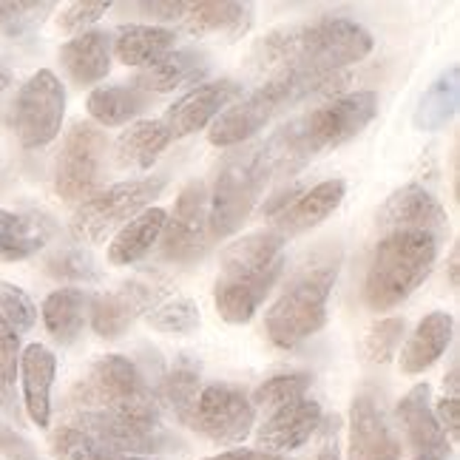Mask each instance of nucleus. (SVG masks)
<instances>
[{
	"label": "nucleus",
	"mask_w": 460,
	"mask_h": 460,
	"mask_svg": "<svg viewBox=\"0 0 460 460\" xmlns=\"http://www.w3.org/2000/svg\"><path fill=\"white\" fill-rule=\"evenodd\" d=\"M373 51V34L344 17L276 29L253 49V68L259 75L276 77H327L344 66L364 60Z\"/></svg>",
	"instance_id": "obj_1"
},
{
	"label": "nucleus",
	"mask_w": 460,
	"mask_h": 460,
	"mask_svg": "<svg viewBox=\"0 0 460 460\" xmlns=\"http://www.w3.org/2000/svg\"><path fill=\"white\" fill-rule=\"evenodd\" d=\"M376 114L378 94L356 92L347 97H335L318 105V109L290 119L268 143L259 146V156L264 171H268V180L276 173H296L318 154L344 146L347 139L358 137L376 119Z\"/></svg>",
	"instance_id": "obj_2"
},
{
	"label": "nucleus",
	"mask_w": 460,
	"mask_h": 460,
	"mask_svg": "<svg viewBox=\"0 0 460 460\" xmlns=\"http://www.w3.org/2000/svg\"><path fill=\"white\" fill-rule=\"evenodd\" d=\"M285 273V239L273 230H259L234 242L222 253L214 285L217 313L227 324H247Z\"/></svg>",
	"instance_id": "obj_3"
},
{
	"label": "nucleus",
	"mask_w": 460,
	"mask_h": 460,
	"mask_svg": "<svg viewBox=\"0 0 460 460\" xmlns=\"http://www.w3.org/2000/svg\"><path fill=\"white\" fill-rule=\"evenodd\" d=\"M339 268L341 253L335 251V256L318 259L290 279L264 315V332L276 347L293 349L327 324V305Z\"/></svg>",
	"instance_id": "obj_4"
},
{
	"label": "nucleus",
	"mask_w": 460,
	"mask_h": 460,
	"mask_svg": "<svg viewBox=\"0 0 460 460\" xmlns=\"http://www.w3.org/2000/svg\"><path fill=\"white\" fill-rule=\"evenodd\" d=\"M440 244L427 234H386L364 279V302L373 310H393L406 302L435 268Z\"/></svg>",
	"instance_id": "obj_5"
},
{
	"label": "nucleus",
	"mask_w": 460,
	"mask_h": 460,
	"mask_svg": "<svg viewBox=\"0 0 460 460\" xmlns=\"http://www.w3.org/2000/svg\"><path fill=\"white\" fill-rule=\"evenodd\" d=\"M347 77L327 75V77H276L268 80L261 88H256L253 94H247L244 100L234 102L230 109H225L214 126L208 131L210 146L217 148H234L247 143L253 134H259L268 122L281 114L290 105L302 102L313 94H327L332 88H339Z\"/></svg>",
	"instance_id": "obj_6"
},
{
	"label": "nucleus",
	"mask_w": 460,
	"mask_h": 460,
	"mask_svg": "<svg viewBox=\"0 0 460 460\" xmlns=\"http://www.w3.org/2000/svg\"><path fill=\"white\" fill-rule=\"evenodd\" d=\"M77 412H111L134 420L159 423V401L134 361L122 356H102L85 378L72 389Z\"/></svg>",
	"instance_id": "obj_7"
},
{
	"label": "nucleus",
	"mask_w": 460,
	"mask_h": 460,
	"mask_svg": "<svg viewBox=\"0 0 460 460\" xmlns=\"http://www.w3.org/2000/svg\"><path fill=\"white\" fill-rule=\"evenodd\" d=\"M264 185H268V171L261 165L259 148H244L225 156L217 171L214 190L208 193L210 236H234L251 217Z\"/></svg>",
	"instance_id": "obj_8"
},
{
	"label": "nucleus",
	"mask_w": 460,
	"mask_h": 460,
	"mask_svg": "<svg viewBox=\"0 0 460 460\" xmlns=\"http://www.w3.org/2000/svg\"><path fill=\"white\" fill-rule=\"evenodd\" d=\"M165 176H146V180H128L111 188L94 190L92 197L83 199L75 210L72 234L80 242H100L111 230L128 225V219L139 217L143 210L165 190Z\"/></svg>",
	"instance_id": "obj_9"
},
{
	"label": "nucleus",
	"mask_w": 460,
	"mask_h": 460,
	"mask_svg": "<svg viewBox=\"0 0 460 460\" xmlns=\"http://www.w3.org/2000/svg\"><path fill=\"white\" fill-rule=\"evenodd\" d=\"M66 117V88L55 72H34L21 92L14 94L9 109V126L23 148H46L60 134Z\"/></svg>",
	"instance_id": "obj_10"
},
{
	"label": "nucleus",
	"mask_w": 460,
	"mask_h": 460,
	"mask_svg": "<svg viewBox=\"0 0 460 460\" xmlns=\"http://www.w3.org/2000/svg\"><path fill=\"white\" fill-rule=\"evenodd\" d=\"M182 423L219 447H236L253 432L256 410L234 384H202Z\"/></svg>",
	"instance_id": "obj_11"
},
{
	"label": "nucleus",
	"mask_w": 460,
	"mask_h": 460,
	"mask_svg": "<svg viewBox=\"0 0 460 460\" xmlns=\"http://www.w3.org/2000/svg\"><path fill=\"white\" fill-rule=\"evenodd\" d=\"M109 139L94 122H75L68 128L55 165V188L66 202H83L102 180Z\"/></svg>",
	"instance_id": "obj_12"
},
{
	"label": "nucleus",
	"mask_w": 460,
	"mask_h": 460,
	"mask_svg": "<svg viewBox=\"0 0 460 460\" xmlns=\"http://www.w3.org/2000/svg\"><path fill=\"white\" fill-rule=\"evenodd\" d=\"M210 225H208V188L202 182H190L180 190L176 205L165 219L163 236V256L180 264L199 261L210 251Z\"/></svg>",
	"instance_id": "obj_13"
},
{
	"label": "nucleus",
	"mask_w": 460,
	"mask_h": 460,
	"mask_svg": "<svg viewBox=\"0 0 460 460\" xmlns=\"http://www.w3.org/2000/svg\"><path fill=\"white\" fill-rule=\"evenodd\" d=\"M72 427L97 440L100 447L131 455V457H146L165 447V435L159 423L148 420H134L126 415H111V412H77Z\"/></svg>",
	"instance_id": "obj_14"
},
{
	"label": "nucleus",
	"mask_w": 460,
	"mask_h": 460,
	"mask_svg": "<svg viewBox=\"0 0 460 460\" xmlns=\"http://www.w3.org/2000/svg\"><path fill=\"white\" fill-rule=\"evenodd\" d=\"M378 227L384 234H427L440 244L449 234V217L427 188L403 185L381 208Z\"/></svg>",
	"instance_id": "obj_15"
},
{
	"label": "nucleus",
	"mask_w": 460,
	"mask_h": 460,
	"mask_svg": "<svg viewBox=\"0 0 460 460\" xmlns=\"http://www.w3.org/2000/svg\"><path fill=\"white\" fill-rule=\"evenodd\" d=\"M239 97H242V83L236 80H217V83L197 85L173 105H168L163 126L168 128L171 139L197 134L205 126H210L225 109H230Z\"/></svg>",
	"instance_id": "obj_16"
},
{
	"label": "nucleus",
	"mask_w": 460,
	"mask_h": 460,
	"mask_svg": "<svg viewBox=\"0 0 460 460\" xmlns=\"http://www.w3.org/2000/svg\"><path fill=\"white\" fill-rule=\"evenodd\" d=\"M322 406L313 398L293 401L281 410L270 412L268 420L261 423L256 432V444L259 452H270V455H285L302 449L307 440L322 429Z\"/></svg>",
	"instance_id": "obj_17"
},
{
	"label": "nucleus",
	"mask_w": 460,
	"mask_h": 460,
	"mask_svg": "<svg viewBox=\"0 0 460 460\" xmlns=\"http://www.w3.org/2000/svg\"><path fill=\"white\" fill-rule=\"evenodd\" d=\"M163 293L154 290L151 285H139V281H131V285H122L111 293L94 296L88 302V310H92V327L100 339H119L122 332H128V327L137 322V315L148 313Z\"/></svg>",
	"instance_id": "obj_18"
},
{
	"label": "nucleus",
	"mask_w": 460,
	"mask_h": 460,
	"mask_svg": "<svg viewBox=\"0 0 460 460\" xmlns=\"http://www.w3.org/2000/svg\"><path fill=\"white\" fill-rule=\"evenodd\" d=\"M349 460H401V440L389 429L381 406L369 395L352 401Z\"/></svg>",
	"instance_id": "obj_19"
},
{
	"label": "nucleus",
	"mask_w": 460,
	"mask_h": 460,
	"mask_svg": "<svg viewBox=\"0 0 460 460\" xmlns=\"http://www.w3.org/2000/svg\"><path fill=\"white\" fill-rule=\"evenodd\" d=\"M347 193V182L344 180H324L313 185L310 190H305L302 197L293 199L281 214L273 217L270 230L279 239H293L298 234H307V230L318 227L324 219H330L339 205L344 202Z\"/></svg>",
	"instance_id": "obj_20"
},
{
	"label": "nucleus",
	"mask_w": 460,
	"mask_h": 460,
	"mask_svg": "<svg viewBox=\"0 0 460 460\" xmlns=\"http://www.w3.org/2000/svg\"><path fill=\"white\" fill-rule=\"evenodd\" d=\"M21 376H23V403L34 427L46 429L51 420V386L58 376L55 352L43 344H29L21 352Z\"/></svg>",
	"instance_id": "obj_21"
},
{
	"label": "nucleus",
	"mask_w": 460,
	"mask_h": 460,
	"mask_svg": "<svg viewBox=\"0 0 460 460\" xmlns=\"http://www.w3.org/2000/svg\"><path fill=\"white\" fill-rule=\"evenodd\" d=\"M398 420H401L406 440H410V447L415 449V455H420V452H444V455H449V440H447L444 429H440L435 410H432L429 384H415L410 393L401 398Z\"/></svg>",
	"instance_id": "obj_22"
},
{
	"label": "nucleus",
	"mask_w": 460,
	"mask_h": 460,
	"mask_svg": "<svg viewBox=\"0 0 460 460\" xmlns=\"http://www.w3.org/2000/svg\"><path fill=\"white\" fill-rule=\"evenodd\" d=\"M111 34L100 29H88L83 34H75L60 49V66L66 75L77 85H94L109 77L111 72Z\"/></svg>",
	"instance_id": "obj_23"
},
{
	"label": "nucleus",
	"mask_w": 460,
	"mask_h": 460,
	"mask_svg": "<svg viewBox=\"0 0 460 460\" xmlns=\"http://www.w3.org/2000/svg\"><path fill=\"white\" fill-rule=\"evenodd\" d=\"M455 332V322L452 315L444 310H435L429 315L420 318V324L415 327V332L406 339L403 349H401V369L406 376H420L427 373L429 367L438 364V358L444 356L449 341Z\"/></svg>",
	"instance_id": "obj_24"
},
{
	"label": "nucleus",
	"mask_w": 460,
	"mask_h": 460,
	"mask_svg": "<svg viewBox=\"0 0 460 460\" xmlns=\"http://www.w3.org/2000/svg\"><path fill=\"white\" fill-rule=\"evenodd\" d=\"M208 60L199 51L190 49H173L171 55L163 60H156L148 68H139V75L134 77V88H139L143 94H168L173 88H182L188 83H197L208 75Z\"/></svg>",
	"instance_id": "obj_25"
},
{
	"label": "nucleus",
	"mask_w": 460,
	"mask_h": 460,
	"mask_svg": "<svg viewBox=\"0 0 460 460\" xmlns=\"http://www.w3.org/2000/svg\"><path fill=\"white\" fill-rule=\"evenodd\" d=\"M176 34L165 26H143V23H128L119 26L111 34V55L122 66L134 68H148L156 60L173 51Z\"/></svg>",
	"instance_id": "obj_26"
},
{
	"label": "nucleus",
	"mask_w": 460,
	"mask_h": 460,
	"mask_svg": "<svg viewBox=\"0 0 460 460\" xmlns=\"http://www.w3.org/2000/svg\"><path fill=\"white\" fill-rule=\"evenodd\" d=\"M171 143L163 119H139L126 128L114 143V159L122 171H148Z\"/></svg>",
	"instance_id": "obj_27"
},
{
	"label": "nucleus",
	"mask_w": 460,
	"mask_h": 460,
	"mask_svg": "<svg viewBox=\"0 0 460 460\" xmlns=\"http://www.w3.org/2000/svg\"><path fill=\"white\" fill-rule=\"evenodd\" d=\"M165 219H168L165 208H148L139 217H134L128 225H122L109 247V261L117 264V268L139 261L159 242V236H163Z\"/></svg>",
	"instance_id": "obj_28"
},
{
	"label": "nucleus",
	"mask_w": 460,
	"mask_h": 460,
	"mask_svg": "<svg viewBox=\"0 0 460 460\" xmlns=\"http://www.w3.org/2000/svg\"><path fill=\"white\" fill-rule=\"evenodd\" d=\"M182 29L193 38H208V34H227L236 38L239 31L251 26V6L230 4V0H210V4H188L182 17Z\"/></svg>",
	"instance_id": "obj_29"
},
{
	"label": "nucleus",
	"mask_w": 460,
	"mask_h": 460,
	"mask_svg": "<svg viewBox=\"0 0 460 460\" xmlns=\"http://www.w3.org/2000/svg\"><path fill=\"white\" fill-rule=\"evenodd\" d=\"M460 102V68L449 66L427 92H423L418 109L412 114V122L418 131H440L447 122L457 114Z\"/></svg>",
	"instance_id": "obj_30"
},
{
	"label": "nucleus",
	"mask_w": 460,
	"mask_h": 460,
	"mask_svg": "<svg viewBox=\"0 0 460 460\" xmlns=\"http://www.w3.org/2000/svg\"><path fill=\"white\" fill-rule=\"evenodd\" d=\"M88 302H92V298L77 288H60L43 302L46 330L58 344L77 341V335L83 332V324H85Z\"/></svg>",
	"instance_id": "obj_31"
},
{
	"label": "nucleus",
	"mask_w": 460,
	"mask_h": 460,
	"mask_svg": "<svg viewBox=\"0 0 460 460\" xmlns=\"http://www.w3.org/2000/svg\"><path fill=\"white\" fill-rule=\"evenodd\" d=\"M49 242V225L38 217L12 214L0 208V261H21Z\"/></svg>",
	"instance_id": "obj_32"
},
{
	"label": "nucleus",
	"mask_w": 460,
	"mask_h": 460,
	"mask_svg": "<svg viewBox=\"0 0 460 460\" xmlns=\"http://www.w3.org/2000/svg\"><path fill=\"white\" fill-rule=\"evenodd\" d=\"M148 94H143L134 85H102L94 88L88 97V114H92L100 126H126L137 114L148 109Z\"/></svg>",
	"instance_id": "obj_33"
},
{
	"label": "nucleus",
	"mask_w": 460,
	"mask_h": 460,
	"mask_svg": "<svg viewBox=\"0 0 460 460\" xmlns=\"http://www.w3.org/2000/svg\"><path fill=\"white\" fill-rule=\"evenodd\" d=\"M146 322L165 335H190L197 332V327L202 324V315L197 302H190L185 296H168L159 298V302L146 313Z\"/></svg>",
	"instance_id": "obj_34"
},
{
	"label": "nucleus",
	"mask_w": 460,
	"mask_h": 460,
	"mask_svg": "<svg viewBox=\"0 0 460 460\" xmlns=\"http://www.w3.org/2000/svg\"><path fill=\"white\" fill-rule=\"evenodd\" d=\"M51 455L58 460H151V457H131V455H119L100 447L97 440L83 435L75 429L72 423H63L55 432H51Z\"/></svg>",
	"instance_id": "obj_35"
},
{
	"label": "nucleus",
	"mask_w": 460,
	"mask_h": 460,
	"mask_svg": "<svg viewBox=\"0 0 460 460\" xmlns=\"http://www.w3.org/2000/svg\"><path fill=\"white\" fill-rule=\"evenodd\" d=\"M310 384H313V376H307V373L273 376V378H268L264 384L256 386L251 403H253V410H264V412L270 415V412L281 410V406L307 398Z\"/></svg>",
	"instance_id": "obj_36"
},
{
	"label": "nucleus",
	"mask_w": 460,
	"mask_h": 460,
	"mask_svg": "<svg viewBox=\"0 0 460 460\" xmlns=\"http://www.w3.org/2000/svg\"><path fill=\"white\" fill-rule=\"evenodd\" d=\"M202 389V381H199V373L190 367H176L171 376H165L163 381V401L173 410V415L185 420L193 401H197Z\"/></svg>",
	"instance_id": "obj_37"
},
{
	"label": "nucleus",
	"mask_w": 460,
	"mask_h": 460,
	"mask_svg": "<svg viewBox=\"0 0 460 460\" xmlns=\"http://www.w3.org/2000/svg\"><path fill=\"white\" fill-rule=\"evenodd\" d=\"M403 318H384L364 335L361 352L369 364H389L403 339Z\"/></svg>",
	"instance_id": "obj_38"
},
{
	"label": "nucleus",
	"mask_w": 460,
	"mask_h": 460,
	"mask_svg": "<svg viewBox=\"0 0 460 460\" xmlns=\"http://www.w3.org/2000/svg\"><path fill=\"white\" fill-rule=\"evenodd\" d=\"M0 315L6 318V324L21 335L29 332L38 322V307L29 298L26 290H21L12 281H0Z\"/></svg>",
	"instance_id": "obj_39"
},
{
	"label": "nucleus",
	"mask_w": 460,
	"mask_h": 460,
	"mask_svg": "<svg viewBox=\"0 0 460 460\" xmlns=\"http://www.w3.org/2000/svg\"><path fill=\"white\" fill-rule=\"evenodd\" d=\"M46 270L63 281H97L100 279L94 259L88 256L83 247H66V251L55 253L46 261Z\"/></svg>",
	"instance_id": "obj_40"
},
{
	"label": "nucleus",
	"mask_w": 460,
	"mask_h": 460,
	"mask_svg": "<svg viewBox=\"0 0 460 460\" xmlns=\"http://www.w3.org/2000/svg\"><path fill=\"white\" fill-rule=\"evenodd\" d=\"M109 9H111V4H105V0H83V4H72L60 14V29L68 34H83Z\"/></svg>",
	"instance_id": "obj_41"
},
{
	"label": "nucleus",
	"mask_w": 460,
	"mask_h": 460,
	"mask_svg": "<svg viewBox=\"0 0 460 460\" xmlns=\"http://www.w3.org/2000/svg\"><path fill=\"white\" fill-rule=\"evenodd\" d=\"M17 364H21V339H17V332L6 324V318L0 315V381L14 386Z\"/></svg>",
	"instance_id": "obj_42"
},
{
	"label": "nucleus",
	"mask_w": 460,
	"mask_h": 460,
	"mask_svg": "<svg viewBox=\"0 0 460 460\" xmlns=\"http://www.w3.org/2000/svg\"><path fill=\"white\" fill-rule=\"evenodd\" d=\"M0 455L6 460H40L29 440L17 429L6 427L4 420H0Z\"/></svg>",
	"instance_id": "obj_43"
},
{
	"label": "nucleus",
	"mask_w": 460,
	"mask_h": 460,
	"mask_svg": "<svg viewBox=\"0 0 460 460\" xmlns=\"http://www.w3.org/2000/svg\"><path fill=\"white\" fill-rule=\"evenodd\" d=\"M432 410H435V418L440 423V429H444V435H449L447 440L449 444H457V438H460V398L444 395L438 401V406H432Z\"/></svg>",
	"instance_id": "obj_44"
},
{
	"label": "nucleus",
	"mask_w": 460,
	"mask_h": 460,
	"mask_svg": "<svg viewBox=\"0 0 460 460\" xmlns=\"http://www.w3.org/2000/svg\"><path fill=\"white\" fill-rule=\"evenodd\" d=\"M134 9L146 12V17H151V21H182L185 12H188V4H182V0H154V4H134Z\"/></svg>",
	"instance_id": "obj_45"
},
{
	"label": "nucleus",
	"mask_w": 460,
	"mask_h": 460,
	"mask_svg": "<svg viewBox=\"0 0 460 460\" xmlns=\"http://www.w3.org/2000/svg\"><path fill=\"white\" fill-rule=\"evenodd\" d=\"M205 460H290L285 455H270V452H259V449H230L214 457H205Z\"/></svg>",
	"instance_id": "obj_46"
},
{
	"label": "nucleus",
	"mask_w": 460,
	"mask_h": 460,
	"mask_svg": "<svg viewBox=\"0 0 460 460\" xmlns=\"http://www.w3.org/2000/svg\"><path fill=\"white\" fill-rule=\"evenodd\" d=\"M14 386H9L6 381H0V410L9 412V415H17V403H14Z\"/></svg>",
	"instance_id": "obj_47"
},
{
	"label": "nucleus",
	"mask_w": 460,
	"mask_h": 460,
	"mask_svg": "<svg viewBox=\"0 0 460 460\" xmlns=\"http://www.w3.org/2000/svg\"><path fill=\"white\" fill-rule=\"evenodd\" d=\"M23 4H0V23H6V21H14L17 14H21Z\"/></svg>",
	"instance_id": "obj_48"
},
{
	"label": "nucleus",
	"mask_w": 460,
	"mask_h": 460,
	"mask_svg": "<svg viewBox=\"0 0 460 460\" xmlns=\"http://www.w3.org/2000/svg\"><path fill=\"white\" fill-rule=\"evenodd\" d=\"M449 285L457 288V247H455L452 256H449Z\"/></svg>",
	"instance_id": "obj_49"
},
{
	"label": "nucleus",
	"mask_w": 460,
	"mask_h": 460,
	"mask_svg": "<svg viewBox=\"0 0 460 460\" xmlns=\"http://www.w3.org/2000/svg\"><path fill=\"white\" fill-rule=\"evenodd\" d=\"M415 460H449V455H444V452H420V455H415Z\"/></svg>",
	"instance_id": "obj_50"
},
{
	"label": "nucleus",
	"mask_w": 460,
	"mask_h": 460,
	"mask_svg": "<svg viewBox=\"0 0 460 460\" xmlns=\"http://www.w3.org/2000/svg\"><path fill=\"white\" fill-rule=\"evenodd\" d=\"M6 83H9V75H6V68L0 66V94H4V88H6Z\"/></svg>",
	"instance_id": "obj_51"
}]
</instances>
